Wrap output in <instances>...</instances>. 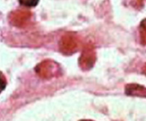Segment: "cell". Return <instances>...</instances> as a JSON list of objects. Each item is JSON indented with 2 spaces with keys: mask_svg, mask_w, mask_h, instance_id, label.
I'll list each match as a JSON object with an SVG mask.
<instances>
[{
  "mask_svg": "<svg viewBox=\"0 0 146 121\" xmlns=\"http://www.w3.org/2000/svg\"><path fill=\"white\" fill-rule=\"evenodd\" d=\"M145 73H146V66H145Z\"/></svg>",
  "mask_w": 146,
  "mask_h": 121,
  "instance_id": "30bf717a",
  "label": "cell"
},
{
  "mask_svg": "<svg viewBox=\"0 0 146 121\" xmlns=\"http://www.w3.org/2000/svg\"><path fill=\"white\" fill-rule=\"evenodd\" d=\"M80 121H92V120H80Z\"/></svg>",
  "mask_w": 146,
  "mask_h": 121,
  "instance_id": "9c48e42d",
  "label": "cell"
},
{
  "mask_svg": "<svg viewBox=\"0 0 146 121\" xmlns=\"http://www.w3.org/2000/svg\"><path fill=\"white\" fill-rule=\"evenodd\" d=\"M6 85H7L6 78L3 75V73L2 72H0V93H2V91L5 89Z\"/></svg>",
  "mask_w": 146,
  "mask_h": 121,
  "instance_id": "ba28073f",
  "label": "cell"
},
{
  "mask_svg": "<svg viewBox=\"0 0 146 121\" xmlns=\"http://www.w3.org/2000/svg\"><path fill=\"white\" fill-rule=\"evenodd\" d=\"M95 61V52L92 45L87 44L80 57V66L83 69H89Z\"/></svg>",
  "mask_w": 146,
  "mask_h": 121,
  "instance_id": "277c9868",
  "label": "cell"
},
{
  "mask_svg": "<svg viewBox=\"0 0 146 121\" xmlns=\"http://www.w3.org/2000/svg\"><path fill=\"white\" fill-rule=\"evenodd\" d=\"M126 92L129 95H135L146 97V88L138 85H129L126 87Z\"/></svg>",
  "mask_w": 146,
  "mask_h": 121,
  "instance_id": "5b68a950",
  "label": "cell"
},
{
  "mask_svg": "<svg viewBox=\"0 0 146 121\" xmlns=\"http://www.w3.org/2000/svg\"><path fill=\"white\" fill-rule=\"evenodd\" d=\"M139 34L142 44H146V19L141 22L139 26Z\"/></svg>",
  "mask_w": 146,
  "mask_h": 121,
  "instance_id": "8992f818",
  "label": "cell"
},
{
  "mask_svg": "<svg viewBox=\"0 0 146 121\" xmlns=\"http://www.w3.org/2000/svg\"><path fill=\"white\" fill-rule=\"evenodd\" d=\"M79 38L74 33L68 32L64 34L61 38L59 47L63 54L69 55L77 50L79 47Z\"/></svg>",
  "mask_w": 146,
  "mask_h": 121,
  "instance_id": "7a4b0ae2",
  "label": "cell"
},
{
  "mask_svg": "<svg viewBox=\"0 0 146 121\" xmlns=\"http://www.w3.org/2000/svg\"><path fill=\"white\" fill-rule=\"evenodd\" d=\"M31 16H32V14L30 11L25 10V9H21V10L18 9L9 14V20L13 26H17V27H21L27 24Z\"/></svg>",
  "mask_w": 146,
  "mask_h": 121,
  "instance_id": "3957f363",
  "label": "cell"
},
{
  "mask_svg": "<svg viewBox=\"0 0 146 121\" xmlns=\"http://www.w3.org/2000/svg\"><path fill=\"white\" fill-rule=\"evenodd\" d=\"M36 73L44 79H50L56 76H58L61 73L60 66L53 61L47 60L39 63L36 68Z\"/></svg>",
  "mask_w": 146,
  "mask_h": 121,
  "instance_id": "6da1fadb",
  "label": "cell"
},
{
  "mask_svg": "<svg viewBox=\"0 0 146 121\" xmlns=\"http://www.w3.org/2000/svg\"><path fill=\"white\" fill-rule=\"evenodd\" d=\"M39 0H19V3L25 7H34L38 4Z\"/></svg>",
  "mask_w": 146,
  "mask_h": 121,
  "instance_id": "52a82bcc",
  "label": "cell"
}]
</instances>
